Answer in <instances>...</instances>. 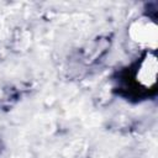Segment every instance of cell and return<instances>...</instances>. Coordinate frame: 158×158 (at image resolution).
<instances>
[{
  "label": "cell",
  "mask_w": 158,
  "mask_h": 158,
  "mask_svg": "<svg viewBox=\"0 0 158 158\" xmlns=\"http://www.w3.org/2000/svg\"><path fill=\"white\" fill-rule=\"evenodd\" d=\"M130 37L141 44L156 46L157 43V27L152 22L136 21L130 27Z\"/></svg>",
  "instance_id": "1"
},
{
  "label": "cell",
  "mask_w": 158,
  "mask_h": 158,
  "mask_svg": "<svg viewBox=\"0 0 158 158\" xmlns=\"http://www.w3.org/2000/svg\"><path fill=\"white\" fill-rule=\"evenodd\" d=\"M156 75H157V62L153 56L147 57V59L142 63L141 68L137 73L138 81L144 86H151L156 83Z\"/></svg>",
  "instance_id": "2"
}]
</instances>
